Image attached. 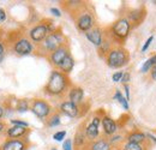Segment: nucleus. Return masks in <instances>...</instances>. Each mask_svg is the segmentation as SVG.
I'll list each match as a JSON object with an SVG mask.
<instances>
[{"instance_id":"4468645a","label":"nucleus","mask_w":156,"mask_h":150,"mask_svg":"<svg viewBox=\"0 0 156 150\" xmlns=\"http://www.w3.org/2000/svg\"><path fill=\"white\" fill-rule=\"evenodd\" d=\"M27 148V144L20 141V139H10V141H6L2 145L0 150H25Z\"/></svg>"},{"instance_id":"4be33fe9","label":"nucleus","mask_w":156,"mask_h":150,"mask_svg":"<svg viewBox=\"0 0 156 150\" xmlns=\"http://www.w3.org/2000/svg\"><path fill=\"white\" fill-rule=\"evenodd\" d=\"M114 98L115 100H118V102L122 106V108L125 109V111H129V102H127V100L122 96V94L119 91V90H117L115 91V94H114Z\"/></svg>"},{"instance_id":"4c0bfd02","label":"nucleus","mask_w":156,"mask_h":150,"mask_svg":"<svg viewBox=\"0 0 156 150\" xmlns=\"http://www.w3.org/2000/svg\"><path fill=\"white\" fill-rule=\"evenodd\" d=\"M148 137H149V138H150L151 141H154V142L156 143V137H154V136H151V134H148Z\"/></svg>"},{"instance_id":"39448f33","label":"nucleus","mask_w":156,"mask_h":150,"mask_svg":"<svg viewBox=\"0 0 156 150\" xmlns=\"http://www.w3.org/2000/svg\"><path fill=\"white\" fill-rule=\"evenodd\" d=\"M30 109L40 119L47 118L52 112V107L49 106V103L47 101H44V100H41V98H36V100L33 101Z\"/></svg>"},{"instance_id":"f257e3e1","label":"nucleus","mask_w":156,"mask_h":150,"mask_svg":"<svg viewBox=\"0 0 156 150\" xmlns=\"http://www.w3.org/2000/svg\"><path fill=\"white\" fill-rule=\"evenodd\" d=\"M67 88H69L67 75L55 70L49 76V79H48V83L44 90L47 94L52 95V96H60L67 90Z\"/></svg>"},{"instance_id":"c756f323","label":"nucleus","mask_w":156,"mask_h":150,"mask_svg":"<svg viewBox=\"0 0 156 150\" xmlns=\"http://www.w3.org/2000/svg\"><path fill=\"white\" fill-rule=\"evenodd\" d=\"M153 40H154V36H150V38H148L147 41H145V43H144V46L142 47V52H145L148 48H149V46H150V43L153 42Z\"/></svg>"},{"instance_id":"423d86ee","label":"nucleus","mask_w":156,"mask_h":150,"mask_svg":"<svg viewBox=\"0 0 156 150\" xmlns=\"http://www.w3.org/2000/svg\"><path fill=\"white\" fill-rule=\"evenodd\" d=\"M51 33H52V28L49 25H47V24H39V25L34 27L30 30L29 36L31 38V41H34L35 43H41Z\"/></svg>"},{"instance_id":"c85d7f7f","label":"nucleus","mask_w":156,"mask_h":150,"mask_svg":"<svg viewBox=\"0 0 156 150\" xmlns=\"http://www.w3.org/2000/svg\"><path fill=\"white\" fill-rule=\"evenodd\" d=\"M62 149L64 150H72V141L71 139H66L62 144Z\"/></svg>"},{"instance_id":"f3484780","label":"nucleus","mask_w":156,"mask_h":150,"mask_svg":"<svg viewBox=\"0 0 156 150\" xmlns=\"http://www.w3.org/2000/svg\"><path fill=\"white\" fill-rule=\"evenodd\" d=\"M145 16V11L143 9H137V10H132L130 13H129V22L131 23H135V24H139L143 18Z\"/></svg>"},{"instance_id":"1a4fd4ad","label":"nucleus","mask_w":156,"mask_h":150,"mask_svg":"<svg viewBox=\"0 0 156 150\" xmlns=\"http://www.w3.org/2000/svg\"><path fill=\"white\" fill-rule=\"evenodd\" d=\"M13 49L18 55H28L33 52L34 47H33L31 42L28 38H20L15 43Z\"/></svg>"},{"instance_id":"6ab92c4d","label":"nucleus","mask_w":156,"mask_h":150,"mask_svg":"<svg viewBox=\"0 0 156 150\" xmlns=\"http://www.w3.org/2000/svg\"><path fill=\"white\" fill-rule=\"evenodd\" d=\"M89 150H111V143L106 139H98L90 144Z\"/></svg>"},{"instance_id":"7c9ffc66","label":"nucleus","mask_w":156,"mask_h":150,"mask_svg":"<svg viewBox=\"0 0 156 150\" xmlns=\"http://www.w3.org/2000/svg\"><path fill=\"white\" fill-rule=\"evenodd\" d=\"M130 79H131V76L129 72H125L124 76H122V79H121V82L122 83H127V82H130Z\"/></svg>"},{"instance_id":"cd10ccee","label":"nucleus","mask_w":156,"mask_h":150,"mask_svg":"<svg viewBox=\"0 0 156 150\" xmlns=\"http://www.w3.org/2000/svg\"><path fill=\"white\" fill-rule=\"evenodd\" d=\"M11 123L13 125H16V126H23V127H28L29 126V124L27 121H22V120H15V119H12Z\"/></svg>"},{"instance_id":"9d476101","label":"nucleus","mask_w":156,"mask_h":150,"mask_svg":"<svg viewBox=\"0 0 156 150\" xmlns=\"http://www.w3.org/2000/svg\"><path fill=\"white\" fill-rule=\"evenodd\" d=\"M101 123V118L100 116H94L90 121V124L85 127V134H87V138L89 141H95L98 137V125Z\"/></svg>"},{"instance_id":"ddd939ff","label":"nucleus","mask_w":156,"mask_h":150,"mask_svg":"<svg viewBox=\"0 0 156 150\" xmlns=\"http://www.w3.org/2000/svg\"><path fill=\"white\" fill-rule=\"evenodd\" d=\"M87 38L95 46L101 47V45L103 43V38H102V30L100 28H93L89 31L85 33Z\"/></svg>"},{"instance_id":"0eeeda50","label":"nucleus","mask_w":156,"mask_h":150,"mask_svg":"<svg viewBox=\"0 0 156 150\" xmlns=\"http://www.w3.org/2000/svg\"><path fill=\"white\" fill-rule=\"evenodd\" d=\"M69 55H70V49L65 45V46H61L60 48H58L57 51H54L53 53H51L48 55V59H49V61H51V64L53 66H55V67L59 69V66L61 65V62L66 59V56Z\"/></svg>"},{"instance_id":"6e6552de","label":"nucleus","mask_w":156,"mask_h":150,"mask_svg":"<svg viewBox=\"0 0 156 150\" xmlns=\"http://www.w3.org/2000/svg\"><path fill=\"white\" fill-rule=\"evenodd\" d=\"M76 24H77V28L80 31L87 33L94 28V17L90 12H83L78 16Z\"/></svg>"},{"instance_id":"79ce46f5","label":"nucleus","mask_w":156,"mask_h":150,"mask_svg":"<svg viewBox=\"0 0 156 150\" xmlns=\"http://www.w3.org/2000/svg\"><path fill=\"white\" fill-rule=\"evenodd\" d=\"M113 150H119V149H113Z\"/></svg>"},{"instance_id":"9b49d317","label":"nucleus","mask_w":156,"mask_h":150,"mask_svg":"<svg viewBox=\"0 0 156 150\" xmlns=\"http://www.w3.org/2000/svg\"><path fill=\"white\" fill-rule=\"evenodd\" d=\"M60 111L70 118H76L79 114V107H78V105L71 102V101H64L60 105Z\"/></svg>"},{"instance_id":"393cba45","label":"nucleus","mask_w":156,"mask_h":150,"mask_svg":"<svg viewBox=\"0 0 156 150\" xmlns=\"http://www.w3.org/2000/svg\"><path fill=\"white\" fill-rule=\"evenodd\" d=\"M28 108H29V103H28L27 100H20V101H18V103H17V111H18V112H20V113L27 112Z\"/></svg>"},{"instance_id":"ea45409f","label":"nucleus","mask_w":156,"mask_h":150,"mask_svg":"<svg viewBox=\"0 0 156 150\" xmlns=\"http://www.w3.org/2000/svg\"><path fill=\"white\" fill-rule=\"evenodd\" d=\"M4 115V109H2V107H0V118Z\"/></svg>"},{"instance_id":"e433bc0d","label":"nucleus","mask_w":156,"mask_h":150,"mask_svg":"<svg viewBox=\"0 0 156 150\" xmlns=\"http://www.w3.org/2000/svg\"><path fill=\"white\" fill-rule=\"evenodd\" d=\"M151 78H153L154 80H156V66L151 70Z\"/></svg>"},{"instance_id":"72a5a7b5","label":"nucleus","mask_w":156,"mask_h":150,"mask_svg":"<svg viewBox=\"0 0 156 150\" xmlns=\"http://www.w3.org/2000/svg\"><path fill=\"white\" fill-rule=\"evenodd\" d=\"M51 12H52L54 16H57V17H60V16H61L60 11H59L58 9H55V7H52V9H51Z\"/></svg>"},{"instance_id":"5701e85b","label":"nucleus","mask_w":156,"mask_h":150,"mask_svg":"<svg viewBox=\"0 0 156 150\" xmlns=\"http://www.w3.org/2000/svg\"><path fill=\"white\" fill-rule=\"evenodd\" d=\"M145 148L143 147V144H137V143H130L127 142L125 145H124V149L122 150H144Z\"/></svg>"},{"instance_id":"7ed1b4c3","label":"nucleus","mask_w":156,"mask_h":150,"mask_svg":"<svg viewBox=\"0 0 156 150\" xmlns=\"http://www.w3.org/2000/svg\"><path fill=\"white\" fill-rule=\"evenodd\" d=\"M129 59H130V56H129L127 51L124 49L122 47L112 48L108 52V54H106L107 65L113 69H119L121 66H125L129 62Z\"/></svg>"},{"instance_id":"20e7f679","label":"nucleus","mask_w":156,"mask_h":150,"mask_svg":"<svg viewBox=\"0 0 156 150\" xmlns=\"http://www.w3.org/2000/svg\"><path fill=\"white\" fill-rule=\"evenodd\" d=\"M130 30H131V23L126 18H120L112 25L111 34L114 38L121 41V40H125L129 36Z\"/></svg>"},{"instance_id":"a19ab883","label":"nucleus","mask_w":156,"mask_h":150,"mask_svg":"<svg viewBox=\"0 0 156 150\" xmlns=\"http://www.w3.org/2000/svg\"><path fill=\"white\" fill-rule=\"evenodd\" d=\"M52 150H57V149H55V148H54V149H52Z\"/></svg>"},{"instance_id":"dca6fc26","label":"nucleus","mask_w":156,"mask_h":150,"mask_svg":"<svg viewBox=\"0 0 156 150\" xmlns=\"http://www.w3.org/2000/svg\"><path fill=\"white\" fill-rule=\"evenodd\" d=\"M27 131H28V129H27V127L13 125L12 127H10V129L6 131V133H7V136H9L10 138H12V139H18L20 137L24 136V134L27 133Z\"/></svg>"},{"instance_id":"58836bf2","label":"nucleus","mask_w":156,"mask_h":150,"mask_svg":"<svg viewBox=\"0 0 156 150\" xmlns=\"http://www.w3.org/2000/svg\"><path fill=\"white\" fill-rule=\"evenodd\" d=\"M4 127H5V125H4V124H2L1 121H0V132L4 130Z\"/></svg>"},{"instance_id":"aec40b11","label":"nucleus","mask_w":156,"mask_h":150,"mask_svg":"<svg viewBox=\"0 0 156 150\" xmlns=\"http://www.w3.org/2000/svg\"><path fill=\"white\" fill-rule=\"evenodd\" d=\"M145 134L143 132H139V131H135V132H131L127 134V142L130 143H137V144H140L145 141Z\"/></svg>"},{"instance_id":"c9c22d12","label":"nucleus","mask_w":156,"mask_h":150,"mask_svg":"<svg viewBox=\"0 0 156 150\" xmlns=\"http://www.w3.org/2000/svg\"><path fill=\"white\" fill-rule=\"evenodd\" d=\"M2 56H4V46H2V43L0 42V61H1Z\"/></svg>"},{"instance_id":"f03ea898","label":"nucleus","mask_w":156,"mask_h":150,"mask_svg":"<svg viewBox=\"0 0 156 150\" xmlns=\"http://www.w3.org/2000/svg\"><path fill=\"white\" fill-rule=\"evenodd\" d=\"M65 41H66V38L62 35V33H60V31H52L41 43H39V51L49 55L51 53L57 51L61 46H65Z\"/></svg>"},{"instance_id":"f8f14e48","label":"nucleus","mask_w":156,"mask_h":150,"mask_svg":"<svg viewBox=\"0 0 156 150\" xmlns=\"http://www.w3.org/2000/svg\"><path fill=\"white\" fill-rule=\"evenodd\" d=\"M102 123V127H103V132L107 134V136H113L115 134V132L118 131V126L117 123L108 115H105L101 120Z\"/></svg>"},{"instance_id":"2eb2a0df","label":"nucleus","mask_w":156,"mask_h":150,"mask_svg":"<svg viewBox=\"0 0 156 150\" xmlns=\"http://www.w3.org/2000/svg\"><path fill=\"white\" fill-rule=\"evenodd\" d=\"M83 97H84V91H83L82 88H78V87L72 88V89L70 90V93H69V98H70V101L73 102V103H76V105L82 103Z\"/></svg>"},{"instance_id":"a211bd4d","label":"nucleus","mask_w":156,"mask_h":150,"mask_svg":"<svg viewBox=\"0 0 156 150\" xmlns=\"http://www.w3.org/2000/svg\"><path fill=\"white\" fill-rule=\"evenodd\" d=\"M73 66H75V60H73V58L70 54L69 56H66V59L61 62V65L59 66V70H60V72L67 75V73H70L72 71Z\"/></svg>"},{"instance_id":"bb28decb","label":"nucleus","mask_w":156,"mask_h":150,"mask_svg":"<svg viewBox=\"0 0 156 150\" xmlns=\"http://www.w3.org/2000/svg\"><path fill=\"white\" fill-rule=\"evenodd\" d=\"M122 76H124V72H122V71H118L115 73H113L112 79H113V82H121Z\"/></svg>"},{"instance_id":"a878e982","label":"nucleus","mask_w":156,"mask_h":150,"mask_svg":"<svg viewBox=\"0 0 156 150\" xmlns=\"http://www.w3.org/2000/svg\"><path fill=\"white\" fill-rule=\"evenodd\" d=\"M65 136H66V131H58L53 134V138L55 141H58V142H61L65 138Z\"/></svg>"},{"instance_id":"f704fd0d","label":"nucleus","mask_w":156,"mask_h":150,"mask_svg":"<svg viewBox=\"0 0 156 150\" xmlns=\"http://www.w3.org/2000/svg\"><path fill=\"white\" fill-rule=\"evenodd\" d=\"M124 88H125V93H126V100L129 101V100H130V88H129V85H127V84H125V87H124Z\"/></svg>"},{"instance_id":"b1692460","label":"nucleus","mask_w":156,"mask_h":150,"mask_svg":"<svg viewBox=\"0 0 156 150\" xmlns=\"http://www.w3.org/2000/svg\"><path fill=\"white\" fill-rule=\"evenodd\" d=\"M59 124H60V115H59V114H53V115L48 119V126H49V127L58 126Z\"/></svg>"},{"instance_id":"473e14b6","label":"nucleus","mask_w":156,"mask_h":150,"mask_svg":"<svg viewBox=\"0 0 156 150\" xmlns=\"http://www.w3.org/2000/svg\"><path fill=\"white\" fill-rule=\"evenodd\" d=\"M6 19V13H5V10L0 9V22H5Z\"/></svg>"},{"instance_id":"2f4dec72","label":"nucleus","mask_w":156,"mask_h":150,"mask_svg":"<svg viewBox=\"0 0 156 150\" xmlns=\"http://www.w3.org/2000/svg\"><path fill=\"white\" fill-rule=\"evenodd\" d=\"M119 141H122V137L121 136H112V138L109 139V143H115V142H119Z\"/></svg>"},{"instance_id":"412c9836","label":"nucleus","mask_w":156,"mask_h":150,"mask_svg":"<svg viewBox=\"0 0 156 150\" xmlns=\"http://www.w3.org/2000/svg\"><path fill=\"white\" fill-rule=\"evenodd\" d=\"M85 139H87V134H85V130L83 131V130H79L77 132V134H76V137H75V144H76V147H82V145H84L85 144Z\"/></svg>"}]
</instances>
